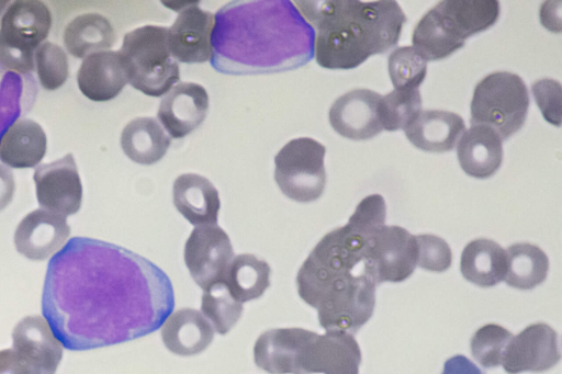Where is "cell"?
<instances>
[{"label":"cell","mask_w":562,"mask_h":374,"mask_svg":"<svg viewBox=\"0 0 562 374\" xmlns=\"http://www.w3.org/2000/svg\"><path fill=\"white\" fill-rule=\"evenodd\" d=\"M314 43V29L292 1H232L214 15L210 63L226 75L288 71L311 61Z\"/></svg>","instance_id":"obj_2"},{"label":"cell","mask_w":562,"mask_h":374,"mask_svg":"<svg viewBox=\"0 0 562 374\" xmlns=\"http://www.w3.org/2000/svg\"><path fill=\"white\" fill-rule=\"evenodd\" d=\"M15 181L11 170L0 165V212L3 211L13 199Z\"/></svg>","instance_id":"obj_40"},{"label":"cell","mask_w":562,"mask_h":374,"mask_svg":"<svg viewBox=\"0 0 562 374\" xmlns=\"http://www.w3.org/2000/svg\"><path fill=\"white\" fill-rule=\"evenodd\" d=\"M169 146L170 137L154 117H136L124 126L121 134L124 154L138 165L158 162Z\"/></svg>","instance_id":"obj_27"},{"label":"cell","mask_w":562,"mask_h":374,"mask_svg":"<svg viewBox=\"0 0 562 374\" xmlns=\"http://www.w3.org/2000/svg\"><path fill=\"white\" fill-rule=\"evenodd\" d=\"M233 258L231 239L217 224L195 226L184 245V263L203 291L223 281Z\"/></svg>","instance_id":"obj_13"},{"label":"cell","mask_w":562,"mask_h":374,"mask_svg":"<svg viewBox=\"0 0 562 374\" xmlns=\"http://www.w3.org/2000/svg\"><path fill=\"white\" fill-rule=\"evenodd\" d=\"M2 77V76H1ZM1 79V78H0ZM23 83L18 72L12 71L0 88V139L21 114Z\"/></svg>","instance_id":"obj_38"},{"label":"cell","mask_w":562,"mask_h":374,"mask_svg":"<svg viewBox=\"0 0 562 374\" xmlns=\"http://www.w3.org/2000/svg\"><path fill=\"white\" fill-rule=\"evenodd\" d=\"M63 38L69 54L86 58L111 48L116 36L106 18L99 13H83L66 25Z\"/></svg>","instance_id":"obj_28"},{"label":"cell","mask_w":562,"mask_h":374,"mask_svg":"<svg viewBox=\"0 0 562 374\" xmlns=\"http://www.w3.org/2000/svg\"><path fill=\"white\" fill-rule=\"evenodd\" d=\"M422 107L419 89H394L380 101V117L383 129H405L418 115Z\"/></svg>","instance_id":"obj_32"},{"label":"cell","mask_w":562,"mask_h":374,"mask_svg":"<svg viewBox=\"0 0 562 374\" xmlns=\"http://www.w3.org/2000/svg\"><path fill=\"white\" fill-rule=\"evenodd\" d=\"M499 16L496 0H443L416 24L413 47L426 61L443 59L465 39L493 26Z\"/></svg>","instance_id":"obj_5"},{"label":"cell","mask_w":562,"mask_h":374,"mask_svg":"<svg viewBox=\"0 0 562 374\" xmlns=\"http://www.w3.org/2000/svg\"><path fill=\"white\" fill-rule=\"evenodd\" d=\"M52 13L38 0L12 2L0 21V65L19 73L34 68L35 49L52 27Z\"/></svg>","instance_id":"obj_8"},{"label":"cell","mask_w":562,"mask_h":374,"mask_svg":"<svg viewBox=\"0 0 562 374\" xmlns=\"http://www.w3.org/2000/svg\"><path fill=\"white\" fill-rule=\"evenodd\" d=\"M201 310L213 329L225 335L241 317L243 304L231 295L223 282H218L203 291Z\"/></svg>","instance_id":"obj_31"},{"label":"cell","mask_w":562,"mask_h":374,"mask_svg":"<svg viewBox=\"0 0 562 374\" xmlns=\"http://www.w3.org/2000/svg\"><path fill=\"white\" fill-rule=\"evenodd\" d=\"M119 53L127 81L146 95L161 97L180 79L179 64L168 45V27L145 25L126 33Z\"/></svg>","instance_id":"obj_6"},{"label":"cell","mask_w":562,"mask_h":374,"mask_svg":"<svg viewBox=\"0 0 562 374\" xmlns=\"http://www.w3.org/2000/svg\"><path fill=\"white\" fill-rule=\"evenodd\" d=\"M315 31L314 56L326 69H352L393 48L406 16L396 1H295Z\"/></svg>","instance_id":"obj_4"},{"label":"cell","mask_w":562,"mask_h":374,"mask_svg":"<svg viewBox=\"0 0 562 374\" xmlns=\"http://www.w3.org/2000/svg\"><path fill=\"white\" fill-rule=\"evenodd\" d=\"M529 103L527 87L518 75L492 72L474 88L470 105L471 125L488 126L502 140L507 139L525 124Z\"/></svg>","instance_id":"obj_7"},{"label":"cell","mask_w":562,"mask_h":374,"mask_svg":"<svg viewBox=\"0 0 562 374\" xmlns=\"http://www.w3.org/2000/svg\"><path fill=\"white\" fill-rule=\"evenodd\" d=\"M198 3L188 2L182 5L173 24L168 29L171 56L180 63L201 64L211 58L214 14L199 8Z\"/></svg>","instance_id":"obj_17"},{"label":"cell","mask_w":562,"mask_h":374,"mask_svg":"<svg viewBox=\"0 0 562 374\" xmlns=\"http://www.w3.org/2000/svg\"><path fill=\"white\" fill-rule=\"evenodd\" d=\"M513 335L506 328L487 324L479 328L471 338L473 358L485 369L499 366Z\"/></svg>","instance_id":"obj_34"},{"label":"cell","mask_w":562,"mask_h":374,"mask_svg":"<svg viewBox=\"0 0 562 374\" xmlns=\"http://www.w3.org/2000/svg\"><path fill=\"white\" fill-rule=\"evenodd\" d=\"M460 271L467 281L477 286H494L505 279L506 251L491 239H474L461 253Z\"/></svg>","instance_id":"obj_26"},{"label":"cell","mask_w":562,"mask_h":374,"mask_svg":"<svg viewBox=\"0 0 562 374\" xmlns=\"http://www.w3.org/2000/svg\"><path fill=\"white\" fill-rule=\"evenodd\" d=\"M209 111L207 91L195 82L176 84L160 101L157 117L169 137L183 138L196 129Z\"/></svg>","instance_id":"obj_19"},{"label":"cell","mask_w":562,"mask_h":374,"mask_svg":"<svg viewBox=\"0 0 562 374\" xmlns=\"http://www.w3.org/2000/svg\"><path fill=\"white\" fill-rule=\"evenodd\" d=\"M417 265L431 272H445L452 263L449 245L440 237L429 234L415 236Z\"/></svg>","instance_id":"obj_36"},{"label":"cell","mask_w":562,"mask_h":374,"mask_svg":"<svg viewBox=\"0 0 562 374\" xmlns=\"http://www.w3.org/2000/svg\"><path fill=\"white\" fill-rule=\"evenodd\" d=\"M291 374H359L361 351L352 335L296 328Z\"/></svg>","instance_id":"obj_10"},{"label":"cell","mask_w":562,"mask_h":374,"mask_svg":"<svg viewBox=\"0 0 562 374\" xmlns=\"http://www.w3.org/2000/svg\"><path fill=\"white\" fill-rule=\"evenodd\" d=\"M560 359L557 331L544 322H537L510 339L502 364L508 374L540 373L552 369Z\"/></svg>","instance_id":"obj_15"},{"label":"cell","mask_w":562,"mask_h":374,"mask_svg":"<svg viewBox=\"0 0 562 374\" xmlns=\"http://www.w3.org/2000/svg\"><path fill=\"white\" fill-rule=\"evenodd\" d=\"M531 91L542 116L552 125H561V84L553 79H540Z\"/></svg>","instance_id":"obj_37"},{"label":"cell","mask_w":562,"mask_h":374,"mask_svg":"<svg viewBox=\"0 0 562 374\" xmlns=\"http://www.w3.org/2000/svg\"><path fill=\"white\" fill-rule=\"evenodd\" d=\"M69 235L70 227L65 216L38 208L22 218L13 240L22 256L42 261L60 250Z\"/></svg>","instance_id":"obj_18"},{"label":"cell","mask_w":562,"mask_h":374,"mask_svg":"<svg viewBox=\"0 0 562 374\" xmlns=\"http://www.w3.org/2000/svg\"><path fill=\"white\" fill-rule=\"evenodd\" d=\"M34 66L41 86L48 91L60 88L69 76L65 50L52 42H44L35 49Z\"/></svg>","instance_id":"obj_35"},{"label":"cell","mask_w":562,"mask_h":374,"mask_svg":"<svg viewBox=\"0 0 562 374\" xmlns=\"http://www.w3.org/2000/svg\"><path fill=\"white\" fill-rule=\"evenodd\" d=\"M214 329L196 309L181 308L171 313L161 325V339L172 353L182 356L195 355L212 342Z\"/></svg>","instance_id":"obj_23"},{"label":"cell","mask_w":562,"mask_h":374,"mask_svg":"<svg viewBox=\"0 0 562 374\" xmlns=\"http://www.w3.org/2000/svg\"><path fill=\"white\" fill-rule=\"evenodd\" d=\"M177 211L192 225L217 224L221 207L220 195L212 182L196 173L179 175L172 188Z\"/></svg>","instance_id":"obj_21"},{"label":"cell","mask_w":562,"mask_h":374,"mask_svg":"<svg viewBox=\"0 0 562 374\" xmlns=\"http://www.w3.org/2000/svg\"><path fill=\"white\" fill-rule=\"evenodd\" d=\"M326 148L311 137L286 143L274 156V181L292 201L310 203L321 197L326 185Z\"/></svg>","instance_id":"obj_9"},{"label":"cell","mask_w":562,"mask_h":374,"mask_svg":"<svg viewBox=\"0 0 562 374\" xmlns=\"http://www.w3.org/2000/svg\"><path fill=\"white\" fill-rule=\"evenodd\" d=\"M379 229L349 217L327 233L297 271L301 299L317 310L326 331L356 333L372 316L376 284L366 274L363 257L369 238Z\"/></svg>","instance_id":"obj_3"},{"label":"cell","mask_w":562,"mask_h":374,"mask_svg":"<svg viewBox=\"0 0 562 374\" xmlns=\"http://www.w3.org/2000/svg\"><path fill=\"white\" fill-rule=\"evenodd\" d=\"M382 95L369 89H355L330 106L328 118L336 133L352 140H364L383 131L380 117Z\"/></svg>","instance_id":"obj_16"},{"label":"cell","mask_w":562,"mask_h":374,"mask_svg":"<svg viewBox=\"0 0 562 374\" xmlns=\"http://www.w3.org/2000/svg\"><path fill=\"white\" fill-rule=\"evenodd\" d=\"M173 307L169 276L117 245L74 237L48 262L42 313L68 350H92L149 335Z\"/></svg>","instance_id":"obj_1"},{"label":"cell","mask_w":562,"mask_h":374,"mask_svg":"<svg viewBox=\"0 0 562 374\" xmlns=\"http://www.w3.org/2000/svg\"><path fill=\"white\" fill-rule=\"evenodd\" d=\"M47 138L36 122L22 118L15 121L0 139V160L15 169L33 168L44 158Z\"/></svg>","instance_id":"obj_25"},{"label":"cell","mask_w":562,"mask_h":374,"mask_svg":"<svg viewBox=\"0 0 562 374\" xmlns=\"http://www.w3.org/2000/svg\"><path fill=\"white\" fill-rule=\"evenodd\" d=\"M457 156L461 169L468 175L487 179L503 162L502 138L488 126L471 125L458 143Z\"/></svg>","instance_id":"obj_22"},{"label":"cell","mask_w":562,"mask_h":374,"mask_svg":"<svg viewBox=\"0 0 562 374\" xmlns=\"http://www.w3.org/2000/svg\"><path fill=\"white\" fill-rule=\"evenodd\" d=\"M427 61L413 47H398L387 60L389 75L394 89H418L427 73Z\"/></svg>","instance_id":"obj_33"},{"label":"cell","mask_w":562,"mask_h":374,"mask_svg":"<svg viewBox=\"0 0 562 374\" xmlns=\"http://www.w3.org/2000/svg\"><path fill=\"white\" fill-rule=\"evenodd\" d=\"M507 271L505 282L518 290H532L547 279L549 259L538 246L517 242L506 250Z\"/></svg>","instance_id":"obj_30"},{"label":"cell","mask_w":562,"mask_h":374,"mask_svg":"<svg viewBox=\"0 0 562 374\" xmlns=\"http://www.w3.org/2000/svg\"><path fill=\"white\" fill-rule=\"evenodd\" d=\"M441 374H483V372L467 356L458 354L445 362Z\"/></svg>","instance_id":"obj_39"},{"label":"cell","mask_w":562,"mask_h":374,"mask_svg":"<svg viewBox=\"0 0 562 374\" xmlns=\"http://www.w3.org/2000/svg\"><path fill=\"white\" fill-rule=\"evenodd\" d=\"M464 128L460 115L448 111L427 110L418 113L405 128V135L420 150L446 152L453 149Z\"/></svg>","instance_id":"obj_24"},{"label":"cell","mask_w":562,"mask_h":374,"mask_svg":"<svg viewBox=\"0 0 562 374\" xmlns=\"http://www.w3.org/2000/svg\"><path fill=\"white\" fill-rule=\"evenodd\" d=\"M271 268L267 261L251 253L232 259L223 277V284L239 303L257 299L270 286Z\"/></svg>","instance_id":"obj_29"},{"label":"cell","mask_w":562,"mask_h":374,"mask_svg":"<svg viewBox=\"0 0 562 374\" xmlns=\"http://www.w3.org/2000/svg\"><path fill=\"white\" fill-rule=\"evenodd\" d=\"M40 206L63 216L76 214L82 203V184L72 154L40 165L33 174Z\"/></svg>","instance_id":"obj_14"},{"label":"cell","mask_w":562,"mask_h":374,"mask_svg":"<svg viewBox=\"0 0 562 374\" xmlns=\"http://www.w3.org/2000/svg\"><path fill=\"white\" fill-rule=\"evenodd\" d=\"M63 344L41 316L22 318L12 331L10 374H55Z\"/></svg>","instance_id":"obj_12"},{"label":"cell","mask_w":562,"mask_h":374,"mask_svg":"<svg viewBox=\"0 0 562 374\" xmlns=\"http://www.w3.org/2000/svg\"><path fill=\"white\" fill-rule=\"evenodd\" d=\"M417 267L415 236L400 226L383 225L368 240L363 257L366 274L378 285L398 283Z\"/></svg>","instance_id":"obj_11"},{"label":"cell","mask_w":562,"mask_h":374,"mask_svg":"<svg viewBox=\"0 0 562 374\" xmlns=\"http://www.w3.org/2000/svg\"><path fill=\"white\" fill-rule=\"evenodd\" d=\"M127 82L121 55L113 50L89 55L77 72L80 92L93 102H108L116 98Z\"/></svg>","instance_id":"obj_20"}]
</instances>
